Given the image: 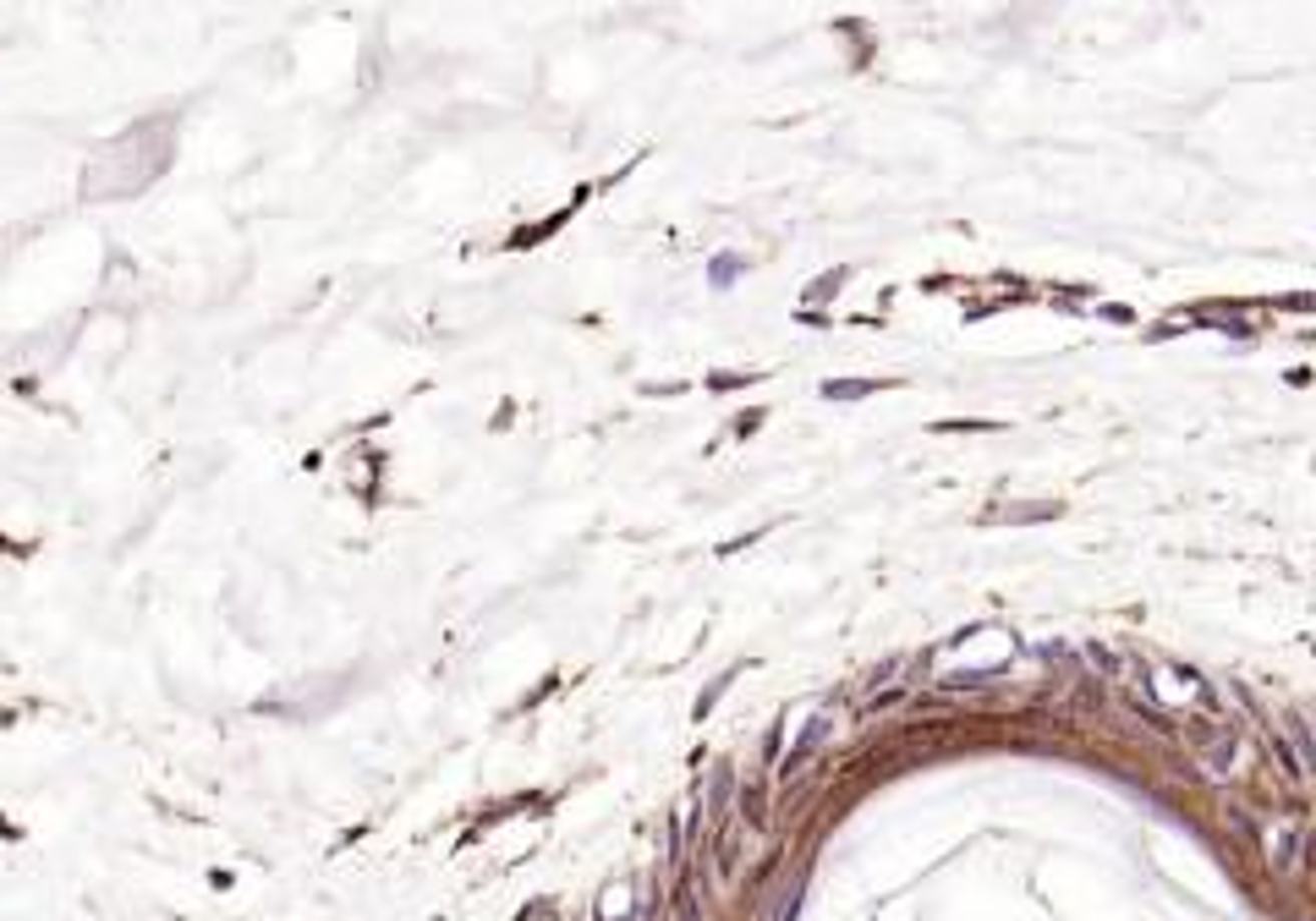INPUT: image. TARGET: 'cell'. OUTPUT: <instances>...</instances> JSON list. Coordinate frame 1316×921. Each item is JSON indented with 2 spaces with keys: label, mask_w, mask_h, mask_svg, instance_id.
<instances>
[{
  "label": "cell",
  "mask_w": 1316,
  "mask_h": 921,
  "mask_svg": "<svg viewBox=\"0 0 1316 921\" xmlns=\"http://www.w3.org/2000/svg\"><path fill=\"white\" fill-rule=\"evenodd\" d=\"M675 921H703V911H697V889H692V878L675 883Z\"/></svg>",
  "instance_id": "6da1fadb"
},
{
  "label": "cell",
  "mask_w": 1316,
  "mask_h": 921,
  "mask_svg": "<svg viewBox=\"0 0 1316 921\" xmlns=\"http://www.w3.org/2000/svg\"><path fill=\"white\" fill-rule=\"evenodd\" d=\"M741 812L752 818V829H763V823H768V812H763V785H752L747 796H741Z\"/></svg>",
  "instance_id": "7a4b0ae2"
},
{
  "label": "cell",
  "mask_w": 1316,
  "mask_h": 921,
  "mask_svg": "<svg viewBox=\"0 0 1316 921\" xmlns=\"http://www.w3.org/2000/svg\"><path fill=\"white\" fill-rule=\"evenodd\" d=\"M872 384H829V395H845V401H856V395H867Z\"/></svg>",
  "instance_id": "3957f363"
}]
</instances>
